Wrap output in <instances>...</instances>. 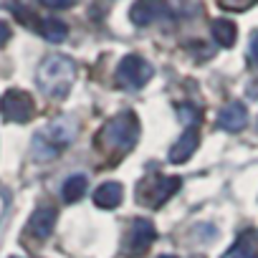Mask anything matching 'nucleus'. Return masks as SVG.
<instances>
[{
    "instance_id": "nucleus-1",
    "label": "nucleus",
    "mask_w": 258,
    "mask_h": 258,
    "mask_svg": "<svg viewBox=\"0 0 258 258\" xmlns=\"http://www.w3.org/2000/svg\"><path fill=\"white\" fill-rule=\"evenodd\" d=\"M36 79H38V89L48 99H63L76 81V63L69 56L51 53L41 61Z\"/></svg>"
},
{
    "instance_id": "nucleus-2",
    "label": "nucleus",
    "mask_w": 258,
    "mask_h": 258,
    "mask_svg": "<svg viewBox=\"0 0 258 258\" xmlns=\"http://www.w3.org/2000/svg\"><path fill=\"white\" fill-rule=\"evenodd\" d=\"M137 137H140V121L132 111H124V114H116L114 119H109L101 132L96 135V145L109 152V155H126L137 145Z\"/></svg>"
},
{
    "instance_id": "nucleus-3",
    "label": "nucleus",
    "mask_w": 258,
    "mask_h": 258,
    "mask_svg": "<svg viewBox=\"0 0 258 258\" xmlns=\"http://www.w3.org/2000/svg\"><path fill=\"white\" fill-rule=\"evenodd\" d=\"M74 137H76V124L69 116H61L33 137V157L36 160H53L74 142Z\"/></svg>"
},
{
    "instance_id": "nucleus-4",
    "label": "nucleus",
    "mask_w": 258,
    "mask_h": 258,
    "mask_svg": "<svg viewBox=\"0 0 258 258\" xmlns=\"http://www.w3.org/2000/svg\"><path fill=\"white\" fill-rule=\"evenodd\" d=\"M152 74H155L152 63L137 53H126L116 66V81L126 89H142L152 79Z\"/></svg>"
},
{
    "instance_id": "nucleus-5",
    "label": "nucleus",
    "mask_w": 258,
    "mask_h": 258,
    "mask_svg": "<svg viewBox=\"0 0 258 258\" xmlns=\"http://www.w3.org/2000/svg\"><path fill=\"white\" fill-rule=\"evenodd\" d=\"M180 185H182L180 177H162V175L150 177V180H145V182L140 185L137 200L145 203L147 208H160L162 203H167V200L180 190Z\"/></svg>"
},
{
    "instance_id": "nucleus-6",
    "label": "nucleus",
    "mask_w": 258,
    "mask_h": 258,
    "mask_svg": "<svg viewBox=\"0 0 258 258\" xmlns=\"http://www.w3.org/2000/svg\"><path fill=\"white\" fill-rule=\"evenodd\" d=\"M33 99L28 91H21V89H11L3 94L0 99V114H3L6 121H16V124H23V121H31L33 116Z\"/></svg>"
},
{
    "instance_id": "nucleus-7",
    "label": "nucleus",
    "mask_w": 258,
    "mask_h": 258,
    "mask_svg": "<svg viewBox=\"0 0 258 258\" xmlns=\"http://www.w3.org/2000/svg\"><path fill=\"white\" fill-rule=\"evenodd\" d=\"M129 18H132L135 26L147 28V26L170 21L172 18V11H170L167 0H137V3L129 8Z\"/></svg>"
},
{
    "instance_id": "nucleus-8",
    "label": "nucleus",
    "mask_w": 258,
    "mask_h": 258,
    "mask_svg": "<svg viewBox=\"0 0 258 258\" xmlns=\"http://www.w3.org/2000/svg\"><path fill=\"white\" fill-rule=\"evenodd\" d=\"M155 238H157V230L150 220H145V218L135 220L132 228H129V233H126V238H124V250L129 255H142V253L150 250Z\"/></svg>"
},
{
    "instance_id": "nucleus-9",
    "label": "nucleus",
    "mask_w": 258,
    "mask_h": 258,
    "mask_svg": "<svg viewBox=\"0 0 258 258\" xmlns=\"http://www.w3.org/2000/svg\"><path fill=\"white\" fill-rule=\"evenodd\" d=\"M218 124H220V129H225V132H240V129L248 124V109L238 101H230L220 109Z\"/></svg>"
},
{
    "instance_id": "nucleus-10",
    "label": "nucleus",
    "mask_w": 258,
    "mask_h": 258,
    "mask_svg": "<svg viewBox=\"0 0 258 258\" xmlns=\"http://www.w3.org/2000/svg\"><path fill=\"white\" fill-rule=\"evenodd\" d=\"M53 225H56V208L41 205V208H36V213L28 220V233L43 240L53 233Z\"/></svg>"
},
{
    "instance_id": "nucleus-11",
    "label": "nucleus",
    "mask_w": 258,
    "mask_h": 258,
    "mask_svg": "<svg viewBox=\"0 0 258 258\" xmlns=\"http://www.w3.org/2000/svg\"><path fill=\"white\" fill-rule=\"evenodd\" d=\"M198 145H200L198 129L187 126L185 132H182V137L175 142V147L170 150V162H172V165H182V162H187V160L192 157V152L198 150Z\"/></svg>"
},
{
    "instance_id": "nucleus-12",
    "label": "nucleus",
    "mask_w": 258,
    "mask_h": 258,
    "mask_svg": "<svg viewBox=\"0 0 258 258\" xmlns=\"http://www.w3.org/2000/svg\"><path fill=\"white\" fill-rule=\"evenodd\" d=\"M121 198H124V187L119 182H104L94 192V205L104 208V210H111V208H116L121 203Z\"/></svg>"
},
{
    "instance_id": "nucleus-13",
    "label": "nucleus",
    "mask_w": 258,
    "mask_h": 258,
    "mask_svg": "<svg viewBox=\"0 0 258 258\" xmlns=\"http://www.w3.org/2000/svg\"><path fill=\"white\" fill-rule=\"evenodd\" d=\"M210 31H213L215 43L223 46V48H230V46L235 43V38H238V28H235V23L228 21V18H215L213 26H210Z\"/></svg>"
},
{
    "instance_id": "nucleus-14",
    "label": "nucleus",
    "mask_w": 258,
    "mask_h": 258,
    "mask_svg": "<svg viewBox=\"0 0 258 258\" xmlns=\"http://www.w3.org/2000/svg\"><path fill=\"white\" fill-rule=\"evenodd\" d=\"M38 31H41V36H43L48 43H61V41H66V36H69L66 23L58 21V18H43V21L38 23Z\"/></svg>"
},
{
    "instance_id": "nucleus-15",
    "label": "nucleus",
    "mask_w": 258,
    "mask_h": 258,
    "mask_svg": "<svg viewBox=\"0 0 258 258\" xmlns=\"http://www.w3.org/2000/svg\"><path fill=\"white\" fill-rule=\"evenodd\" d=\"M86 195V177L84 175H71L66 182H63V187H61V198L66 200V203H76V200H81Z\"/></svg>"
},
{
    "instance_id": "nucleus-16",
    "label": "nucleus",
    "mask_w": 258,
    "mask_h": 258,
    "mask_svg": "<svg viewBox=\"0 0 258 258\" xmlns=\"http://www.w3.org/2000/svg\"><path fill=\"white\" fill-rule=\"evenodd\" d=\"M223 258H258V255H255V250H253L250 245H245V243H235Z\"/></svg>"
},
{
    "instance_id": "nucleus-17",
    "label": "nucleus",
    "mask_w": 258,
    "mask_h": 258,
    "mask_svg": "<svg viewBox=\"0 0 258 258\" xmlns=\"http://www.w3.org/2000/svg\"><path fill=\"white\" fill-rule=\"evenodd\" d=\"M177 114H180V119H182L187 126H192V124H198V121H200V111H198V109H192V106H187V104H182V106L177 109Z\"/></svg>"
},
{
    "instance_id": "nucleus-18",
    "label": "nucleus",
    "mask_w": 258,
    "mask_h": 258,
    "mask_svg": "<svg viewBox=\"0 0 258 258\" xmlns=\"http://www.w3.org/2000/svg\"><path fill=\"white\" fill-rule=\"evenodd\" d=\"M46 8H53V11H66L74 6V0H41Z\"/></svg>"
},
{
    "instance_id": "nucleus-19",
    "label": "nucleus",
    "mask_w": 258,
    "mask_h": 258,
    "mask_svg": "<svg viewBox=\"0 0 258 258\" xmlns=\"http://www.w3.org/2000/svg\"><path fill=\"white\" fill-rule=\"evenodd\" d=\"M248 53H250V58H253V63L258 66V31H253V33H250V43H248Z\"/></svg>"
},
{
    "instance_id": "nucleus-20",
    "label": "nucleus",
    "mask_w": 258,
    "mask_h": 258,
    "mask_svg": "<svg viewBox=\"0 0 258 258\" xmlns=\"http://www.w3.org/2000/svg\"><path fill=\"white\" fill-rule=\"evenodd\" d=\"M250 6V0H223V8H228V11H243V8H248Z\"/></svg>"
},
{
    "instance_id": "nucleus-21",
    "label": "nucleus",
    "mask_w": 258,
    "mask_h": 258,
    "mask_svg": "<svg viewBox=\"0 0 258 258\" xmlns=\"http://www.w3.org/2000/svg\"><path fill=\"white\" fill-rule=\"evenodd\" d=\"M11 36H13L11 26H8L6 21H0V46H6V43L11 41Z\"/></svg>"
},
{
    "instance_id": "nucleus-22",
    "label": "nucleus",
    "mask_w": 258,
    "mask_h": 258,
    "mask_svg": "<svg viewBox=\"0 0 258 258\" xmlns=\"http://www.w3.org/2000/svg\"><path fill=\"white\" fill-rule=\"evenodd\" d=\"M160 258H177V255H160Z\"/></svg>"
}]
</instances>
